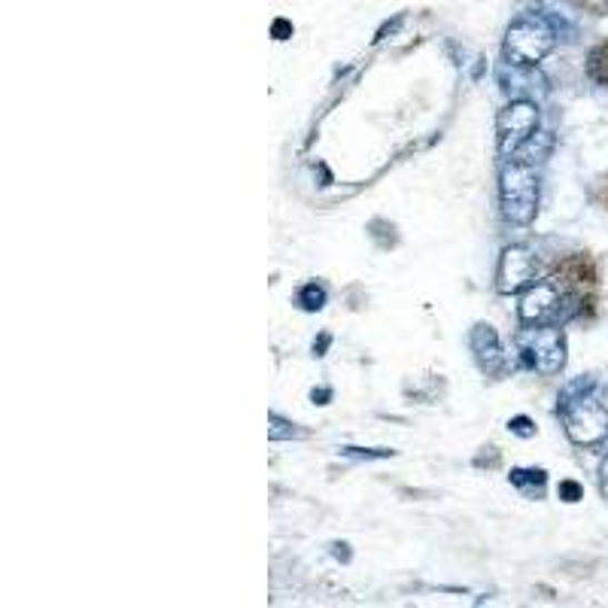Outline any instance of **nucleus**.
<instances>
[{"label":"nucleus","mask_w":608,"mask_h":608,"mask_svg":"<svg viewBox=\"0 0 608 608\" xmlns=\"http://www.w3.org/2000/svg\"><path fill=\"white\" fill-rule=\"evenodd\" d=\"M299 301L305 310H320L322 305H326V292H322V287H317V283H308V287L301 289Z\"/></svg>","instance_id":"11"},{"label":"nucleus","mask_w":608,"mask_h":608,"mask_svg":"<svg viewBox=\"0 0 608 608\" xmlns=\"http://www.w3.org/2000/svg\"><path fill=\"white\" fill-rule=\"evenodd\" d=\"M499 198L502 213L515 226H529L539 213V177L527 161H511L499 177Z\"/></svg>","instance_id":"2"},{"label":"nucleus","mask_w":608,"mask_h":608,"mask_svg":"<svg viewBox=\"0 0 608 608\" xmlns=\"http://www.w3.org/2000/svg\"><path fill=\"white\" fill-rule=\"evenodd\" d=\"M557 47V31L545 16L527 12L511 22L506 34V58L520 68H536Z\"/></svg>","instance_id":"1"},{"label":"nucleus","mask_w":608,"mask_h":608,"mask_svg":"<svg viewBox=\"0 0 608 608\" xmlns=\"http://www.w3.org/2000/svg\"><path fill=\"white\" fill-rule=\"evenodd\" d=\"M599 490H602V496L608 499V453L606 459H602V466H599Z\"/></svg>","instance_id":"15"},{"label":"nucleus","mask_w":608,"mask_h":608,"mask_svg":"<svg viewBox=\"0 0 608 608\" xmlns=\"http://www.w3.org/2000/svg\"><path fill=\"white\" fill-rule=\"evenodd\" d=\"M536 131H539V110H536V103H529V101L508 103L506 110L499 113V122H496L499 152H502V156H515L524 143L532 140Z\"/></svg>","instance_id":"5"},{"label":"nucleus","mask_w":608,"mask_h":608,"mask_svg":"<svg viewBox=\"0 0 608 608\" xmlns=\"http://www.w3.org/2000/svg\"><path fill=\"white\" fill-rule=\"evenodd\" d=\"M557 283L566 289H575V292L594 289L597 287V265H594V259L585 253L569 256V259H562V262L557 265Z\"/></svg>","instance_id":"9"},{"label":"nucleus","mask_w":608,"mask_h":608,"mask_svg":"<svg viewBox=\"0 0 608 608\" xmlns=\"http://www.w3.org/2000/svg\"><path fill=\"white\" fill-rule=\"evenodd\" d=\"M508 429H511V432H517V436H524V438L536 436V429H532V423H529L527 417H517V420H511V423H508Z\"/></svg>","instance_id":"14"},{"label":"nucleus","mask_w":608,"mask_h":608,"mask_svg":"<svg viewBox=\"0 0 608 608\" xmlns=\"http://www.w3.org/2000/svg\"><path fill=\"white\" fill-rule=\"evenodd\" d=\"M517 347L539 375H560L566 366V335L551 322L524 329L517 338Z\"/></svg>","instance_id":"4"},{"label":"nucleus","mask_w":608,"mask_h":608,"mask_svg":"<svg viewBox=\"0 0 608 608\" xmlns=\"http://www.w3.org/2000/svg\"><path fill=\"white\" fill-rule=\"evenodd\" d=\"M581 496H585V490H581V487H578L575 481H562L560 484V499H562V502H578Z\"/></svg>","instance_id":"13"},{"label":"nucleus","mask_w":608,"mask_h":608,"mask_svg":"<svg viewBox=\"0 0 608 608\" xmlns=\"http://www.w3.org/2000/svg\"><path fill=\"white\" fill-rule=\"evenodd\" d=\"M562 426L572 445L594 448L608 438V411L594 396L569 399V402H562Z\"/></svg>","instance_id":"3"},{"label":"nucleus","mask_w":608,"mask_h":608,"mask_svg":"<svg viewBox=\"0 0 608 608\" xmlns=\"http://www.w3.org/2000/svg\"><path fill=\"white\" fill-rule=\"evenodd\" d=\"M471 350L478 356V366L487 371V375H499L506 368V353H502V345H499V335L494 332V326H475V332L469 338Z\"/></svg>","instance_id":"8"},{"label":"nucleus","mask_w":608,"mask_h":608,"mask_svg":"<svg viewBox=\"0 0 608 608\" xmlns=\"http://www.w3.org/2000/svg\"><path fill=\"white\" fill-rule=\"evenodd\" d=\"M536 253L524 247V243H515V247H508L502 259H499V268H496V289L502 292V296H515L520 289L532 287V280H536Z\"/></svg>","instance_id":"6"},{"label":"nucleus","mask_w":608,"mask_h":608,"mask_svg":"<svg viewBox=\"0 0 608 608\" xmlns=\"http://www.w3.org/2000/svg\"><path fill=\"white\" fill-rule=\"evenodd\" d=\"M527 481L545 484V471H541V469H515V471H511V484L524 487Z\"/></svg>","instance_id":"12"},{"label":"nucleus","mask_w":608,"mask_h":608,"mask_svg":"<svg viewBox=\"0 0 608 608\" xmlns=\"http://www.w3.org/2000/svg\"><path fill=\"white\" fill-rule=\"evenodd\" d=\"M587 77L608 89V40L597 43L587 52Z\"/></svg>","instance_id":"10"},{"label":"nucleus","mask_w":608,"mask_h":608,"mask_svg":"<svg viewBox=\"0 0 608 608\" xmlns=\"http://www.w3.org/2000/svg\"><path fill=\"white\" fill-rule=\"evenodd\" d=\"M560 283H551V280L532 283V287H527V292H524V299H520V320L527 322V326H545V322H554L560 317Z\"/></svg>","instance_id":"7"}]
</instances>
